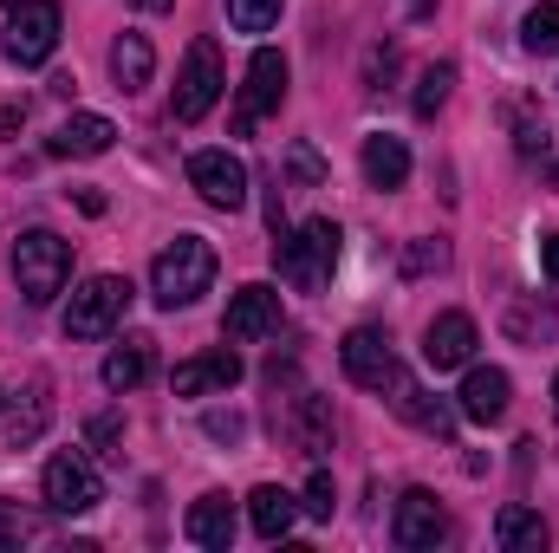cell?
Returning <instances> with one entry per match:
<instances>
[{
    "mask_svg": "<svg viewBox=\"0 0 559 553\" xmlns=\"http://www.w3.org/2000/svg\"><path fill=\"white\" fill-rule=\"evenodd\" d=\"M274 268L293 293H325V286H332V268H338V222L312 215V222H299L293 235H280Z\"/></svg>",
    "mask_w": 559,
    "mask_h": 553,
    "instance_id": "obj_1",
    "label": "cell"
},
{
    "mask_svg": "<svg viewBox=\"0 0 559 553\" xmlns=\"http://www.w3.org/2000/svg\"><path fill=\"white\" fill-rule=\"evenodd\" d=\"M215 286V248L202 242V235H176L156 261H150V293H156V306H195L202 293Z\"/></svg>",
    "mask_w": 559,
    "mask_h": 553,
    "instance_id": "obj_2",
    "label": "cell"
},
{
    "mask_svg": "<svg viewBox=\"0 0 559 553\" xmlns=\"http://www.w3.org/2000/svg\"><path fill=\"white\" fill-rule=\"evenodd\" d=\"M228 92V72H222V46L215 39H189L182 52V72H176V98H169V118L176 125H202Z\"/></svg>",
    "mask_w": 559,
    "mask_h": 553,
    "instance_id": "obj_3",
    "label": "cell"
},
{
    "mask_svg": "<svg viewBox=\"0 0 559 553\" xmlns=\"http://www.w3.org/2000/svg\"><path fill=\"white\" fill-rule=\"evenodd\" d=\"M13 280H20V293H26L33 306H46V299L66 293V280H72V242H59L52 228H26V235L13 242Z\"/></svg>",
    "mask_w": 559,
    "mask_h": 553,
    "instance_id": "obj_4",
    "label": "cell"
},
{
    "mask_svg": "<svg viewBox=\"0 0 559 553\" xmlns=\"http://www.w3.org/2000/svg\"><path fill=\"white\" fill-rule=\"evenodd\" d=\"M131 306V280L124 274H92L66 299V339H105Z\"/></svg>",
    "mask_w": 559,
    "mask_h": 553,
    "instance_id": "obj_5",
    "label": "cell"
},
{
    "mask_svg": "<svg viewBox=\"0 0 559 553\" xmlns=\"http://www.w3.org/2000/svg\"><path fill=\"white\" fill-rule=\"evenodd\" d=\"M39 489H46V508H52V515H92V508L105 502V482H98V469H92L85 449H59V456L46 462Z\"/></svg>",
    "mask_w": 559,
    "mask_h": 553,
    "instance_id": "obj_6",
    "label": "cell"
},
{
    "mask_svg": "<svg viewBox=\"0 0 559 553\" xmlns=\"http://www.w3.org/2000/svg\"><path fill=\"white\" fill-rule=\"evenodd\" d=\"M59 52V0H20L7 20V59L13 66H46Z\"/></svg>",
    "mask_w": 559,
    "mask_h": 553,
    "instance_id": "obj_7",
    "label": "cell"
},
{
    "mask_svg": "<svg viewBox=\"0 0 559 553\" xmlns=\"http://www.w3.org/2000/svg\"><path fill=\"white\" fill-rule=\"evenodd\" d=\"M280 98H286V52L274 46H261L254 59H248V79H241V98H235V131L248 138L267 111H280Z\"/></svg>",
    "mask_w": 559,
    "mask_h": 553,
    "instance_id": "obj_8",
    "label": "cell"
},
{
    "mask_svg": "<svg viewBox=\"0 0 559 553\" xmlns=\"http://www.w3.org/2000/svg\"><path fill=\"white\" fill-rule=\"evenodd\" d=\"M189 189L209 202V209H248V163L228 156V150H195L189 156Z\"/></svg>",
    "mask_w": 559,
    "mask_h": 553,
    "instance_id": "obj_9",
    "label": "cell"
},
{
    "mask_svg": "<svg viewBox=\"0 0 559 553\" xmlns=\"http://www.w3.org/2000/svg\"><path fill=\"white\" fill-rule=\"evenodd\" d=\"M338 365H345V378L352 385H365V391H391L397 385V352H391V339L378 332V326H358V332H345V345H338Z\"/></svg>",
    "mask_w": 559,
    "mask_h": 553,
    "instance_id": "obj_10",
    "label": "cell"
},
{
    "mask_svg": "<svg viewBox=\"0 0 559 553\" xmlns=\"http://www.w3.org/2000/svg\"><path fill=\"white\" fill-rule=\"evenodd\" d=\"M274 332H280V293L267 280L241 286V293L228 299V313H222V339H228V345H254V339H274Z\"/></svg>",
    "mask_w": 559,
    "mask_h": 553,
    "instance_id": "obj_11",
    "label": "cell"
},
{
    "mask_svg": "<svg viewBox=\"0 0 559 553\" xmlns=\"http://www.w3.org/2000/svg\"><path fill=\"white\" fill-rule=\"evenodd\" d=\"M391 541L411 548V553L449 541V515H442V502H436L429 489H404V502H397V515H391Z\"/></svg>",
    "mask_w": 559,
    "mask_h": 553,
    "instance_id": "obj_12",
    "label": "cell"
},
{
    "mask_svg": "<svg viewBox=\"0 0 559 553\" xmlns=\"http://www.w3.org/2000/svg\"><path fill=\"white\" fill-rule=\"evenodd\" d=\"M475 319L468 313H436L429 319V332H423V365L429 372H462V365H475Z\"/></svg>",
    "mask_w": 559,
    "mask_h": 553,
    "instance_id": "obj_13",
    "label": "cell"
},
{
    "mask_svg": "<svg viewBox=\"0 0 559 553\" xmlns=\"http://www.w3.org/2000/svg\"><path fill=\"white\" fill-rule=\"evenodd\" d=\"M508 398H514V385H508L501 365H468V378L455 391V411L468 416V423H501L508 416Z\"/></svg>",
    "mask_w": 559,
    "mask_h": 553,
    "instance_id": "obj_14",
    "label": "cell"
},
{
    "mask_svg": "<svg viewBox=\"0 0 559 553\" xmlns=\"http://www.w3.org/2000/svg\"><path fill=\"white\" fill-rule=\"evenodd\" d=\"M176 398H209V391H235L241 385V358L222 345V352H202V358H182L176 365Z\"/></svg>",
    "mask_w": 559,
    "mask_h": 553,
    "instance_id": "obj_15",
    "label": "cell"
},
{
    "mask_svg": "<svg viewBox=\"0 0 559 553\" xmlns=\"http://www.w3.org/2000/svg\"><path fill=\"white\" fill-rule=\"evenodd\" d=\"M391 411L404 416V423H417L423 436H442V443L455 436V411H449L442 398H429L417 378H404V372H397V385H391Z\"/></svg>",
    "mask_w": 559,
    "mask_h": 553,
    "instance_id": "obj_16",
    "label": "cell"
},
{
    "mask_svg": "<svg viewBox=\"0 0 559 553\" xmlns=\"http://www.w3.org/2000/svg\"><path fill=\"white\" fill-rule=\"evenodd\" d=\"M111 143H118V125H111V118L79 111V118H66V125L46 138V150H52V156H105Z\"/></svg>",
    "mask_w": 559,
    "mask_h": 553,
    "instance_id": "obj_17",
    "label": "cell"
},
{
    "mask_svg": "<svg viewBox=\"0 0 559 553\" xmlns=\"http://www.w3.org/2000/svg\"><path fill=\"white\" fill-rule=\"evenodd\" d=\"M46 423H52V385L39 378V385H26V391L13 398V411H7V449H33V443L46 436Z\"/></svg>",
    "mask_w": 559,
    "mask_h": 553,
    "instance_id": "obj_18",
    "label": "cell"
},
{
    "mask_svg": "<svg viewBox=\"0 0 559 553\" xmlns=\"http://www.w3.org/2000/svg\"><path fill=\"white\" fill-rule=\"evenodd\" d=\"M182 534H189L195 548H209V553H228V548H235V508H228V495H202V502L189 508Z\"/></svg>",
    "mask_w": 559,
    "mask_h": 553,
    "instance_id": "obj_19",
    "label": "cell"
},
{
    "mask_svg": "<svg viewBox=\"0 0 559 553\" xmlns=\"http://www.w3.org/2000/svg\"><path fill=\"white\" fill-rule=\"evenodd\" d=\"M286 436H293L299 456H325V449H332V411H325V398L299 391V398H293V416H286Z\"/></svg>",
    "mask_w": 559,
    "mask_h": 553,
    "instance_id": "obj_20",
    "label": "cell"
},
{
    "mask_svg": "<svg viewBox=\"0 0 559 553\" xmlns=\"http://www.w3.org/2000/svg\"><path fill=\"white\" fill-rule=\"evenodd\" d=\"M111 79H118V92H143V85L156 79V46H150V33H118V39H111Z\"/></svg>",
    "mask_w": 559,
    "mask_h": 553,
    "instance_id": "obj_21",
    "label": "cell"
},
{
    "mask_svg": "<svg viewBox=\"0 0 559 553\" xmlns=\"http://www.w3.org/2000/svg\"><path fill=\"white\" fill-rule=\"evenodd\" d=\"M365 183L371 189H404L411 183V150H404V138H391V131L365 138Z\"/></svg>",
    "mask_w": 559,
    "mask_h": 553,
    "instance_id": "obj_22",
    "label": "cell"
},
{
    "mask_svg": "<svg viewBox=\"0 0 559 553\" xmlns=\"http://www.w3.org/2000/svg\"><path fill=\"white\" fill-rule=\"evenodd\" d=\"M248 521H254L261 541H286L293 521H299V502H293L286 489H274V482H261V489L248 495Z\"/></svg>",
    "mask_w": 559,
    "mask_h": 553,
    "instance_id": "obj_23",
    "label": "cell"
},
{
    "mask_svg": "<svg viewBox=\"0 0 559 553\" xmlns=\"http://www.w3.org/2000/svg\"><path fill=\"white\" fill-rule=\"evenodd\" d=\"M495 548L501 553H540L547 548V521H540L527 502H508V508L495 515Z\"/></svg>",
    "mask_w": 559,
    "mask_h": 553,
    "instance_id": "obj_24",
    "label": "cell"
},
{
    "mask_svg": "<svg viewBox=\"0 0 559 553\" xmlns=\"http://www.w3.org/2000/svg\"><path fill=\"white\" fill-rule=\"evenodd\" d=\"M150 365H156V345L150 339H124V345H111V358H105V391H138L143 378H150Z\"/></svg>",
    "mask_w": 559,
    "mask_h": 553,
    "instance_id": "obj_25",
    "label": "cell"
},
{
    "mask_svg": "<svg viewBox=\"0 0 559 553\" xmlns=\"http://www.w3.org/2000/svg\"><path fill=\"white\" fill-rule=\"evenodd\" d=\"M521 46L534 52V59H547V52H559V7L554 0H540L527 20H521Z\"/></svg>",
    "mask_w": 559,
    "mask_h": 553,
    "instance_id": "obj_26",
    "label": "cell"
},
{
    "mask_svg": "<svg viewBox=\"0 0 559 553\" xmlns=\"http://www.w3.org/2000/svg\"><path fill=\"white\" fill-rule=\"evenodd\" d=\"M449 85H455V66H423L417 79V118H436L449 105Z\"/></svg>",
    "mask_w": 559,
    "mask_h": 553,
    "instance_id": "obj_27",
    "label": "cell"
},
{
    "mask_svg": "<svg viewBox=\"0 0 559 553\" xmlns=\"http://www.w3.org/2000/svg\"><path fill=\"white\" fill-rule=\"evenodd\" d=\"M280 7H286V0H228V26H235V33H267L280 20Z\"/></svg>",
    "mask_w": 559,
    "mask_h": 553,
    "instance_id": "obj_28",
    "label": "cell"
},
{
    "mask_svg": "<svg viewBox=\"0 0 559 553\" xmlns=\"http://www.w3.org/2000/svg\"><path fill=\"white\" fill-rule=\"evenodd\" d=\"M508 118H514V143H521V156H547V125H540L527 105H508Z\"/></svg>",
    "mask_w": 559,
    "mask_h": 553,
    "instance_id": "obj_29",
    "label": "cell"
},
{
    "mask_svg": "<svg viewBox=\"0 0 559 553\" xmlns=\"http://www.w3.org/2000/svg\"><path fill=\"white\" fill-rule=\"evenodd\" d=\"M332 508H338V489H332V475H325V469H312V482H306V502H299V515H312V521H332Z\"/></svg>",
    "mask_w": 559,
    "mask_h": 553,
    "instance_id": "obj_30",
    "label": "cell"
},
{
    "mask_svg": "<svg viewBox=\"0 0 559 553\" xmlns=\"http://www.w3.org/2000/svg\"><path fill=\"white\" fill-rule=\"evenodd\" d=\"M286 169H293V183H299V189H319V183H325V163H319V150H312V143H293V150H286Z\"/></svg>",
    "mask_w": 559,
    "mask_h": 553,
    "instance_id": "obj_31",
    "label": "cell"
},
{
    "mask_svg": "<svg viewBox=\"0 0 559 553\" xmlns=\"http://www.w3.org/2000/svg\"><path fill=\"white\" fill-rule=\"evenodd\" d=\"M85 436H92V449H98V456H118V443H124V416H92V423H85Z\"/></svg>",
    "mask_w": 559,
    "mask_h": 553,
    "instance_id": "obj_32",
    "label": "cell"
},
{
    "mask_svg": "<svg viewBox=\"0 0 559 553\" xmlns=\"http://www.w3.org/2000/svg\"><path fill=\"white\" fill-rule=\"evenodd\" d=\"M26 534H33V521H26V515H13V508L0 502V553H7V548H20Z\"/></svg>",
    "mask_w": 559,
    "mask_h": 553,
    "instance_id": "obj_33",
    "label": "cell"
},
{
    "mask_svg": "<svg viewBox=\"0 0 559 553\" xmlns=\"http://www.w3.org/2000/svg\"><path fill=\"white\" fill-rule=\"evenodd\" d=\"M442 261H449V255H442V248H429V242H417V248H411V261H404V268H411V274H423V268H442Z\"/></svg>",
    "mask_w": 559,
    "mask_h": 553,
    "instance_id": "obj_34",
    "label": "cell"
},
{
    "mask_svg": "<svg viewBox=\"0 0 559 553\" xmlns=\"http://www.w3.org/2000/svg\"><path fill=\"white\" fill-rule=\"evenodd\" d=\"M241 430H248V423H241V416H209V436H215V443H235V436H241Z\"/></svg>",
    "mask_w": 559,
    "mask_h": 553,
    "instance_id": "obj_35",
    "label": "cell"
},
{
    "mask_svg": "<svg viewBox=\"0 0 559 553\" xmlns=\"http://www.w3.org/2000/svg\"><path fill=\"white\" fill-rule=\"evenodd\" d=\"M540 268L547 280H559V235H540Z\"/></svg>",
    "mask_w": 559,
    "mask_h": 553,
    "instance_id": "obj_36",
    "label": "cell"
},
{
    "mask_svg": "<svg viewBox=\"0 0 559 553\" xmlns=\"http://www.w3.org/2000/svg\"><path fill=\"white\" fill-rule=\"evenodd\" d=\"M26 125V105H0V131H20Z\"/></svg>",
    "mask_w": 559,
    "mask_h": 553,
    "instance_id": "obj_37",
    "label": "cell"
},
{
    "mask_svg": "<svg viewBox=\"0 0 559 553\" xmlns=\"http://www.w3.org/2000/svg\"><path fill=\"white\" fill-rule=\"evenodd\" d=\"M143 13H169V7H176V0H138Z\"/></svg>",
    "mask_w": 559,
    "mask_h": 553,
    "instance_id": "obj_38",
    "label": "cell"
},
{
    "mask_svg": "<svg viewBox=\"0 0 559 553\" xmlns=\"http://www.w3.org/2000/svg\"><path fill=\"white\" fill-rule=\"evenodd\" d=\"M429 7H436V0H411V13H429Z\"/></svg>",
    "mask_w": 559,
    "mask_h": 553,
    "instance_id": "obj_39",
    "label": "cell"
},
{
    "mask_svg": "<svg viewBox=\"0 0 559 553\" xmlns=\"http://www.w3.org/2000/svg\"><path fill=\"white\" fill-rule=\"evenodd\" d=\"M554 416H559V372H554Z\"/></svg>",
    "mask_w": 559,
    "mask_h": 553,
    "instance_id": "obj_40",
    "label": "cell"
},
{
    "mask_svg": "<svg viewBox=\"0 0 559 553\" xmlns=\"http://www.w3.org/2000/svg\"><path fill=\"white\" fill-rule=\"evenodd\" d=\"M0 7H20V0H0Z\"/></svg>",
    "mask_w": 559,
    "mask_h": 553,
    "instance_id": "obj_41",
    "label": "cell"
}]
</instances>
